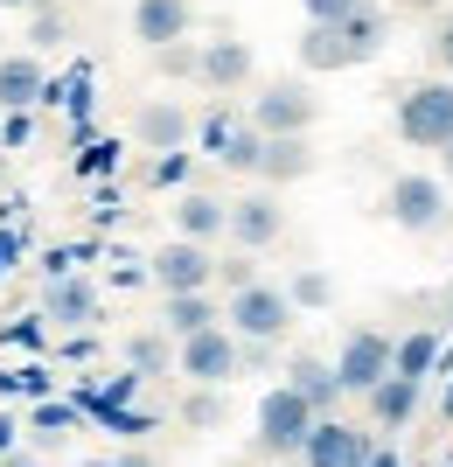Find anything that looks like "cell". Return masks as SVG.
Returning <instances> with one entry per match:
<instances>
[{"label": "cell", "instance_id": "cell-1", "mask_svg": "<svg viewBox=\"0 0 453 467\" xmlns=\"http://www.w3.org/2000/svg\"><path fill=\"white\" fill-rule=\"evenodd\" d=\"M384 36H391V21L376 15V7H363V15H349V21L307 28V36H300V63H307V70H355V63H370L376 49H384Z\"/></svg>", "mask_w": 453, "mask_h": 467}, {"label": "cell", "instance_id": "cell-2", "mask_svg": "<svg viewBox=\"0 0 453 467\" xmlns=\"http://www.w3.org/2000/svg\"><path fill=\"white\" fill-rule=\"evenodd\" d=\"M223 321H231V335L244 342V349H273V342H286V328H293V300H286V286L252 279V286L231 293Z\"/></svg>", "mask_w": 453, "mask_h": 467}, {"label": "cell", "instance_id": "cell-3", "mask_svg": "<svg viewBox=\"0 0 453 467\" xmlns=\"http://www.w3.org/2000/svg\"><path fill=\"white\" fill-rule=\"evenodd\" d=\"M252 133L258 140H307V126L321 119V98L307 91V84H293V78H279V84H265V91L252 98Z\"/></svg>", "mask_w": 453, "mask_h": 467}, {"label": "cell", "instance_id": "cell-4", "mask_svg": "<svg viewBox=\"0 0 453 467\" xmlns=\"http://www.w3.org/2000/svg\"><path fill=\"white\" fill-rule=\"evenodd\" d=\"M397 133L412 140V147H426V154H447L453 147V84L433 78V84H418V91H405Z\"/></svg>", "mask_w": 453, "mask_h": 467}, {"label": "cell", "instance_id": "cell-5", "mask_svg": "<svg viewBox=\"0 0 453 467\" xmlns=\"http://www.w3.org/2000/svg\"><path fill=\"white\" fill-rule=\"evenodd\" d=\"M307 432H314V405H307V398H300V390H265V398H258V453H300L307 447Z\"/></svg>", "mask_w": 453, "mask_h": 467}, {"label": "cell", "instance_id": "cell-6", "mask_svg": "<svg viewBox=\"0 0 453 467\" xmlns=\"http://www.w3.org/2000/svg\"><path fill=\"white\" fill-rule=\"evenodd\" d=\"M175 363H181V377H196L202 390H217V384H231V377H237L244 342H237L231 328H202V335H189V342L175 349Z\"/></svg>", "mask_w": 453, "mask_h": 467}, {"label": "cell", "instance_id": "cell-7", "mask_svg": "<svg viewBox=\"0 0 453 467\" xmlns=\"http://www.w3.org/2000/svg\"><path fill=\"white\" fill-rule=\"evenodd\" d=\"M391 356H397V342L391 335H376V328H355L349 342H342V356H335V384L342 390H363L370 398L384 377H391Z\"/></svg>", "mask_w": 453, "mask_h": 467}, {"label": "cell", "instance_id": "cell-8", "mask_svg": "<svg viewBox=\"0 0 453 467\" xmlns=\"http://www.w3.org/2000/svg\"><path fill=\"white\" fill-rule=\"evenodd\" d=\"M384 210H391L397 231H439V223H447V182H433V175H397L391 195H384Z\"/></svg>", "mask_w": 453, "mask_h": 467}, {"label": "cell", "instance_id": "cell-9", "mask_svg": "<svg viewBox=\"0 0 453 467\" xmlns=\"http://www.w3.org/2000/svg\"><path fill=\"white\" fill-rule=\"evenodd\" d=\"M154 286L175 300V293H210V279H217V258H210V244H189V237H175V244H160L154 252Z\"/></svg>", "mask_w": 453, "mask_h": 467}, {"label": "cell", "instance_id": "cell-10", "mask_svg": "<svg viewBox=\"0 0 453 467\" xmlns=\"http://www.w3.org/2000/svg\"><path fill=\"white\" fill-rule=\"evenodd\" d=\"M279 231H286V202H279L273 189H252V195H237L231 202V231L244 252H265V244H279Z\"/></svg>", "mask_w": 453, "mask_h": 467}, {"label": "cell", "instance_id": "cell-11", "mask_svg": "<svg viewBox=\"0 0 453 467\" xmlns=\"http://www.w3.org/2000/svg\"><path fill=\"white\" fill-rule=\"evenodd\" d=\"M300 461L307 467H370V440H363V426H349V419H314Z\"/></svg>", "mask_w": 453, "mask_h": 467}, {"label": "cell", "instance_id": "cell-12", "mask_svg": "<svg viewBox=\"0 0 453 467\" xmlns=\"http://www.w3.org/2000/svg\"><path fill=\"white\" fill-rule=\"evenodd\" d=\"M189 28H196V7L189 0H133V36L147 42V49H175V42H189Z\"/></svg>", "mask_w": 453, "mask_h": 467}, {"label": "cell", "instance_id": "cell-13", "mask_svg": "<svg viewBox=\"0 0 453 467\" xmlns=\"http://www.w3.org/2000/svg\"><path fill=\"white\" fill-rule=\"evenodd\" d=\"M202 147H210L223 168H237V175H258V154H265V140L252 133V119H231V112H217L202 126Z\"/></svg>", "mask_w": 453, "mask_h": 467}, {"label": "cell", "instance_id": "cell-14", "mask_svg": "<svg viewBox=\"0 0 453 467\" xmlns=\"http://www.w3.org/2000/svg\"><path fill=\"white\" fill-rule=\"evenodd\" d=\"M133 133L147 140L154 154H181V147H189V133H196V119L181 112L175 98H147V105L133 112Z\"/></svg>", "mask_w": 453, "mask_h": 467}, {"label": "cell", "instance_id": "cell-15", "mask_svg": "<svg viewBox=\"0 0 453 467\" xmlns=\"http://www.w3.org/2000/svg\"><path fill=\"white\" fill-rule=\"evenodd\" d=\"M42 314L63 321V328H84V321H98V286L77 279V273H57V279H49V293H42Z\"/></svg>", "mask_w": 453, "mask_h": 467}, {"label": "cell", "instance_id": "cell-16", "mask_svg": "<svg viewBox=\"0 0 453 467\" xmlns=\"http://www.w3.org/2000/svg\"><path fill=\"white\" fill-rule=\"evenodd\" d=\"M196 78L210 84V91H237V84L252 78V49L237 36H223V42H202L196 49Z\"/></svg>", "mask_w": 453, "mask_h": 467}, {"label": "cell", "instance_id": "cell-17", "mask_svg": "<svg viewBox=\"0 0 453 467\" xmlns=\"http://www.w3.org/2000/svg\"><path fill=\"white\" fill-rule=\"evenodd\" d=\"M223 231H231V202H217V195H202V189H189L175 202V237L210 244V237H223Z\"/></svg>", "mask_w": 453, "mask_h": 467}, {"label": "cell", "instance_id": "cell-18", "mask_svg": "<svg viewBox=\"0 0 453 467\" xmlns=\"http://www.w3.org/2000/svg\"><path fill=\"white\" fill-rule=\"evenodd\" d=\"M286 390H300V398L314 405V419H328V405L342 398L335 363H321V356H293V370H286Z\"/></svg>", "mask_w": 453, "mask_h": 467}, {"label": "cell", "instance_id": "cell-19", "mask_svg": "<svg viewBox=\"0 0 453 467\" xmlns=\"http://www.w3.org/2000/svg\"><path fill=\"white\" fill-rule=\"evenodd\" d=\"M314 175V154H307V140H265V154H258V182L265 189H286V182Z\"/></svg>", "mask_w": 453, "mask_h": 467}, {"label": "cell", "instance_id": "cell-20", "mask_svg": "<svg viewBox=\"0 0 453 467\" xmlns=\"http://www.w3.org/2000/svg\"><path fill=\"white\" fill-rule=\"evenodd\" d=\"M42 91H49V78H42L36 57H0V105L7 112H28Z\"/></svg>", "mask_w": 453, "mask_h": 467}, {"label": "cell", "instance_id": "cell-21", "mask_svg": "<svg viewBox=\"0 0 453 467\" xmlns=\"http://www.w3.org/2000/svg\"><path fill=\"white\" fill-rule=\"evenodd\" d=\"M160 321H168V335H175V342H189V335H202V328H223V314H217V300H210V293H175Z\"/></svg>", "mask_w": 453, "mask_h": 467}, {"label": "cell", "instance_id": "cell-22", "mask_svg": "<svg viewBox=\"0 0 453 467\" xmlns=\"http://www.w3.org/2000/svg\"><path fill=\"white\" fill-rule=\"evenodd\" d=\"M370 411L384 419V426H405V419L418 411V384L412 377H384V384L370 390Z\"/></svg>", "mask_w": 453, "mask_h": 467}, {"label": "cell", "instance_id": "cell-23", "mask_svg": "<svg viewBox=\"0 0 453 467\" xmlns=\"http://www.w3.org/2000/svg\"><path fill=\"white\" fill-rule=\"evenodd\" d=\"M439 363V335L433 328H418V335H405L397 342V356H391V377H412V384H426V370Z\"/></svg>", "mask_w": 453, "mask_h": 467}, {"label": "cell", "instance_id": "cell-24", "mask_svg": "<svg viewBox=\"0 0 453 467\" xmlns=\"http://www.w3.org/2000/svg\"><path fill=\"white\" fill-rule=\"evenodd\" d=\"M126 363H133L139 377H160L168 363H175V349H168L160 335H133V342H126Z\"/></svg>", "mask_w": 453, "mask_h": 467}, {"label": "cell", "instance_id": "cell-25", "mask_svg": "<svg viewBox=\"0 0 453 467\" xmlns=\"http://www.w3.org/2000/svg\"><path fill=\"white\" fill-rule=\"evenodd\" d=\"M286 300H293V307H328V300H335V286H328V273H314V265H307V273H293Z\"/></svg>", "mask_w": 453, "mask_h": 467}, {"label": "cell", "instance_id": "cell-26", "mask_svg": "<svg viewBox=\"0 0 453 467\" xmlns=\"http://www.w3.org/2000/svg\"><path fill=\"white\" fill-rule=\"evenodd\" d=\"M370 0H307V28H328V21H349V15H363Z\"/></svg>", "mask_w": 453, "mask_h": 467}, {"label": "cell", "instance_id": "cell-27", "mask_svg": "<svg viewBox=\"0 0 453 467\" xmlns=\"http://www.w3.org/2000/svg\"><path fill=\"white\" fill-rule=\"evenodd\" d=\"M181 419H189V426H223V398L217 390H196V398H189V405H181Z\"/></svg>", "mask_w": 453, "mask_h": 467}, {"label": "cell", "instance_id": "cell-28", "mask_svg": "<svg viewBox=\"0 0 453 467\" xmlns=\"http://www.w3.org/2000/svg\"><path fill=\"white\" fill-rule=\"evenodd\" d=\"M28 42H36V49H57V42H63V15H57V7H36V28H28Z\"/></svg>", "mask_w": 453, "mask_h": 467}, {"label": "cell", "instance_id": "cell-29", "mask_svg": "<svg viewBox=\"0 0 453 467\" xmlns=\"http://www.w3.org/2000/svg\"><path fill=\"white\" fill-rule=\"evenodd\" d=\"M160 70H168V78H196V49H189V42H175V49H160Z\"/></svg>", "mask_w": 453, "mask_h": 467}, {"label": "cell", "instance_id": "cell-30", "mask_svg": "<svg viewBox=\"0 0 453 467\" xmlns=\"http://www.w3.org/2000/svg\"><path fill=\"white\" fill-rule=\"evenodd\" d=\"M36 426H42V440H57V426H70V411H63V405H49V411L36 419Z\"/></svg>", "mask_w": 453, "mask_h": 467}, {"label": "cell", "instance_id": "cell-31", "mask_svg": "<svg viewBox=\"0 0 453 467\" xmlns=\"http://www.w3.org/2000/svg\"><path fill=\"white\" fill-rule=\"evenodd\" d=\"M105 467H160V461H154V453H139V447H133V453H118V461H105Z\"/></svg>", "mask_w": 453, "mask_h": 467}, {"label": "cell", "instance_id": "cell-32", "mask_svg": "<svg viewBox=\"0 0 453 467\" xmlns=\"http://www.w3.org/2000/svg\"><path fill=\"white\" fill-rule=\"evenodd\" d=\"M433 49H439V63H447V70H453V21H447V28H439V42H433Z\"/></svg>", "mask_w": 453, "mask_h": 467}, {"label": "cell", "instance_id": "cell-33", "mask_svg": "<svg viewBox=\"0 0 453 467\" xmlns=\"http://www.w3.org/2000/svg\"><path fill=\"white\" fill-rule=\"evenodd\" d=\"M370 467H405V461H397L391 447H370Z\"/></svg>", "mask_w": 453, "mask_h": 467}, {"label": "cell", "instance_id": "cell-34", "mask_svg": "<svg viewBox=\"0 0 453 467\" xmlns=\"http://www.w3.org/2000/svg\"><path fill=\"white\" fill-rule=\"evenodd\" d=\"M0 467H36V461H28V453H15V461H0Z\"/></svg>", "mask_w": 453, "mask_h": 467}, {"label": "cell", "instance_id": "cell-35", "mask_svg": "<svg viewBox=\"0 0 453 467\" xmlns=\"http://www.w3.org/2000/svg\"><path fill=\"white\" fill-rule=\"evenodd\" d=\"M0 7H42V0H0Z\"/></svg>", "mask_w": 453, "mask_h": 467}, {"label": "cell", "instance_id": "cell-36", "mask_svg": "<svg viewBox=\"0 0 453 467\" xmlns=\"http://www.w3.org/2000/svg\"><path fill=\"white\" fill-rule=\"evenodd\" d=\"M412 7H439V0H412Z\"/></svg>", "mask_w": 453, "mask_h": 467}, {"label": "cell", "instance_id": "cell-37", "mask_svg": "<svg viewBox=\"0 0 453 467\" xmlns=\"http://www.w3.org/2000/svg\"><path fill=\"white\" fill-rule=\"evenodd\" d=\"M447 175H453V147H447Z\"/></svg>", "mask_w": 453, "mask_h": 467}, {"label": "cell", "instance_id": "cell-38", "mask_svg": "<svg viewBox=\"0 0 453 467\" xmlns=\"http://www.w3.org/2000/svg\"><path fill=\"white\" fill-rule=\"evenodd\" d=\"M447 411H453V390H447Z\"/></svg>", "mask_w": 453, "mask_h": 467}, {"label": "cell", "instance_id": "cell-39", "mask_svg": "<svg viewBox=\"0 0 453 467\" xmlns=\"http://www.w3.org/2000/svg\"><path fill=\"white\" fill-rule=\"evenodd\" d=\"M91 467H105V461H91Z\"/></svg>", "mask_w": 453, "mask_h": 467}]
</instances>
